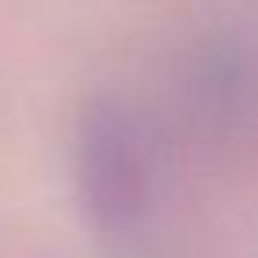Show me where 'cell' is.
<instances>
[{
  "label": "cell",
  "instance_id": "obj_1",
  "mask_svg": "<svg viewBox=\"0 0 258 258\" xmlns=\"http://www.w3.org/2000/svg\"><path fill=\"white\" fill-rule=\"evenodd\" d=\"M80 156L84 194L95 213V224L118 243L137 239L148 202V171L137 129L114 106L95 110L84 125Z\"/></svg>",
  "mask_w": 258,
  "mask_h": 258
}]
</instances>
